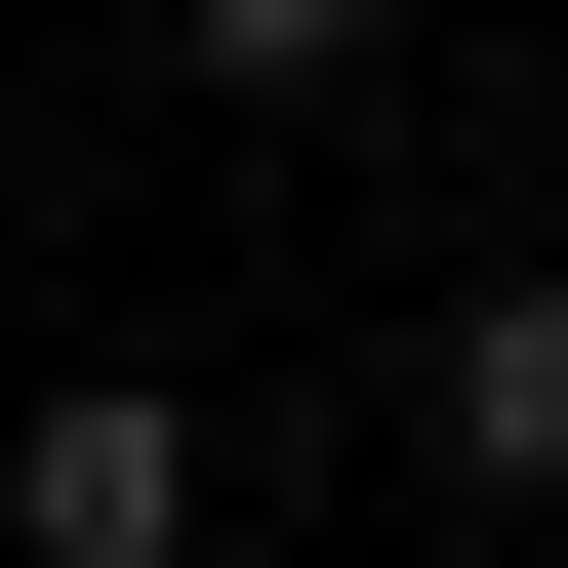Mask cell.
Masks as SVG:
<instances>
[{"label":"cell","mask_w":568,"mask_h":568,"mask_svg":"<svg viewBox=\"0 0 568 568\" xmlns=\"http://www.w3.org/2000/svg\"><path fill=\"white\" fill-rule=\"evenodd\" d=\"M163 41H203V122H325V82L406 41V0H163Z\"/></svg>","instance_id":"3"},{"label":"cell","mask_w":568,"mask_h":568,"mask_svg":"<svg viewBox=\"0 0 568 568\" xmlns=\"http://www.w3.org/2000/svg\"><path fill=\"white\" fill-rule=\"evenodd\" d=\"M406 447H447L487 528H568V284H447V325H406Z\"/></svg>","instance_id":"2"},{"label":"cell","mask_w":568,"mask_h":568,"mask_svg":"<svg viewBox=\"0 0 568 568\" xmlns=\"http://www.w3.org/2000/svg\"><path fill=\"white\" fill-rule=\"evenodd\" d=\"M0 528H41V568H203V528H244V447H203L163 366H41V406H0Z\"/></svg>","instance_id":"1"}]
</instances>
